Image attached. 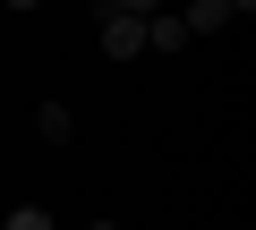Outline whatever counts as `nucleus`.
Here are the masks:
<instances>
[{
	"instance_id": "1",
	"label": "nucleus",
	"mask_w": 256,
	"mask_h": 230,
	"mask_svg": "<svg viewBox=\"0 0 256 230\" xmlns=\"http://www.w3.org/2000/svg\"><path fill=\"white\" fill-rule=\"evenodd\" d=\"M146 0H111V9H102V60H137L146 51Z\"/></svg>"
},
{
	"instance_id": "2",
	"label": "nucleus",
	"mask_w": 256,
	"mask_h": 230,
	"mask_svg": "<svg viewBox=\"0 0 256 230\" xmlns=\"http://www.w3.org/2000/svg\"><path fill=\"white\" fill-rule=\"evenodd\" d=\"M230 17H239L230 0H196V9H180V26H188V43H196V34H222Z\"/></svg>"
},
{
	"instance_id": "3",
	"label": "nucleus",
	"mask_w": 256,
	"mask_h": 230,
	"mask_svg": "<svg viewBox=\"0 0 256 230\" xmlns=\"http://www.w3.org/2000/svg\"><path fill=\"white\" fill-rule=\"evenodd\" d=\"M146 51H188V26H180V9H154V17H146Z\"/></svg>"
},
{
	"instance_id": "4",
	"label": "nucleus",
	"mask_w": 256,
	"mask_h": 230,
	"mask_svg": "<svg viewBox=\"0 0 256 230\" xmlns=\"http://www.w3.org/2000/svg\"><path fill=\"white\" fill-rule=\"evenodd\" d=\"M34 137H43V145H68V137H77V120H68L60 102H43V111H34Z\"/></svg>"
},
{
	"instance_id": "5",
	"label": "nucleus",
	"mask_w": 256,
	"mask_h": 230,
	"mask_svg": "<svg viewBox=\"0 0 256 230\" xmlns=\"http://www.w3.org/2000/svg\"><path fill=\"white\" fill-rule=\"evenodd\" d=\"M0 230H60V222H52L43 205H18V213H9V222H0Z\"/></svg>"
},
{
	"instance_id": "6",
	"label": "nucleus",
	"mask_w": 256,
	"mask_h": 230,
	"mask_svg": "<svg viewBox=\"0 0 256 230\" xmlns=\"http://www.w3.org/2000/svg\"><path fill=\"white\" fill-rule=\"evenodd\" d=\"M94 230H111V222H94Z\"/></svg>"
}]
</instances>
